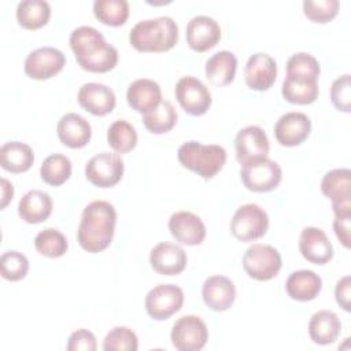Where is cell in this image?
Returning a JSON list of instances; mask_svg holds the SVG:
<instances>
[{
    "label": "cell",
    "mask_w": 351,
    "mask_h": 351,
    "mask_svg": "<svg viewBox=\"0 0 351 351\" xmlns=\"http://www.w3.org/2000/svg\"><path fill=\"white\" fill-rule=\"evenodd\" d=\"M69 44L81 69L90 73H107L118 63V51L92 26H80L70 34Z\"/></svg>",
    "instance_id": "obj_1"
},
{
    "label": "cell",
    "mask_w": 351,
    "mask_h": 351,
    "mask_svg": "<svg viewBox=\"0 0 351 351\" xmlns=\"http://www.w3.org/2000/svg\"><path fill=\"white\" fill-rule=\"evenodd\" d=\"M117 223V211L110 202L95 200L81 215L77 240L82 250L96 254L104 251L112 241Z\"/></svg>",
    "instance_id": "obj_2"
},
{
    "label": "cell",
    "mask_w": 351,
    "mask_h": 351,
    "mask_svg": "<svg viewBox=\"0 0 351 351\" xmlns=\"http://www.w3.org/2000/svg\"><path fill=\"white\" fill-rule=\"evenodd\" d=\"M178 41V26L171 16H158L137 22L129 43L138 52H167Z\"/></svg>",
    "instance_id": "obj_3"
},
{
    "label": "cell",
    "mask_w": 351,
    "mask_h": 351,
    "mask_svg": "<svg viewBox=\"0 0 351 351\" xmlns=\"http://www.w3.org/2000/svg\"><path fill=\"white\" fill-rule=\"evenodd\" d=\"M177 158L185 169L210 180L222 170L226 162V151L218 144L186 141L178 148Z\"/></svg>",
    "instance_id": "obj_4"
},
{
    "label": "cell",
    "mask_w": 351,
    "mask_h": 351,
    "mask_svg": "<svg viewBox=\"0 0 351 351\" xmlns=\"http://www.w3.org/2000/svg\"><path fill=\"white\" fill-rule=\"evenodd\" d=\"M282 266L280 252L269 244H252L243 255L245 273L258 281L274 278Z\"/></svg>",
    "instance_id": "obj_5"
},
{
    "label": "cell",
    "mask_w": 351,
    "mask_h": 351,
    "mask_svg": "<svg viewBox=\"0 0 351 351\" xmlns=\"http://www.w3.org/2000/svg\"><path fill=\"white\" fill-rule=\"evenodd\" d=\"M269 217L258 204H243L230 219V232L240 241H254L266 234Z\"/></svg>",
    "instance_id": "obj_6"
},
{
    "label": "cell",
    "mask_w": 351,
    "mask_h": 351,
    "mask_svg": "<svg viewBox=\"0 0 351 351\" xmlns=\"http://www.w3.org/2000/svg\"><path fill=\"white\" fill-rule=\"evenodd\" d=\"M240 177L248 191L270 192L281 182L282 171L277 162L269 158H261L244 163Z\"/></svg>",
    "instance_id": "obj_7"
},
{
    "label": "cell",
    "mask_w": 351,
    "mask_h": 351,
    "mask_svg": "<svg viewBox=\"0 0 351 351\" xmlns=\"http://www.w3.org/2000/svg\"><path fill=\"white\" fill-rule=\"evenodd\" d=\"M123 170L125 165L118 154L100 152L88 160L85 177L95 186L111 188L121 181Z\"/></svg>",
    "instance_id": "obj_8"
},
{
    "label": "cell",
    "mask_w": 351,
    "mask_h": 351,
    "mask_svg": "<svg viewBox=\"0 0 351 351\" xmlns=\"http://www.w3.org/2000/svg\"><path fill=\"white\" fill-rule=\"evenodd\" d=\"M184 304V292L174 284H159L145 296V310L156 321L170 318L181 310Z\"/></svg>",
    "instance_id": "obj_9"
},
{
    "label": "cell",
    "mask_w": 351,
    "mask_h": 351,
    "mask_svg": "<svg viewBox=\"0 0 351 351\" xmlns=\"http://www.w3.org/2000/svg\"><path fill=\"white\" fill-rule=\"evenodd\" d=\"M170 337L178 351H199L208 340V329L200 317L184 315L174 322Z\"/></svg>",
    "instance_id": "obj_10"
},
{
    "label": "cell",
    "mask_w": 351,
    "mask_h": 351,
    "mask_svg": "<svg viewBox=\"0 0 351 351\" xmlns=\"http://www.w3.org/2000/svg\"><path fill=\"white\" fill-rule=\"evenodd\" d=\"M174 93L182 110L191 115H203L211 106V93L208 88L196 77H181L176 84Z\"/></svg>",
    "instance_id": "obj_11"
},
{
    "label": "cell",
    "mask_w": 351,
    "mask_h": 351,
    "mask_svg": "<svg viewBox=\"0 0 351 351\" xmlns=\"http://www.w3.org/2000/svg\"><path fill=\"white\" fill-rule=\"evenodd\" d=\"M66 64L63 52L55 47H41L32 51L25 59V73L33 80H49Z\"/></svg>",
    "instance_id": "obj_12"
},
{
    "label": "cell",
    "mask_w": 351,
    "mask_h": 351,
    "mask_svg": "<svg viewBox=\"0 0 351 351\" xmlns=\"http://www.w3.org/2000/svg\"><path fill=\"white\" fill-rule=\"evenodd\" d=\"M236 158L244 165L251 160L267 158L270 144L265 130L261 126L250 125L239 130L234 138Z\"/></svg>",
    "instance_id": "obj_13"
},
{
    "label": "cell",
    "mask_w": 351,
    "mask_h": 351,
    "mask_svg": "<svg viewBox=\"0 0 351 351\" xmlns=\"http://www.w3.org/2000/svg\"><path fill=\"white\" fill-rule=\"evenodd\" d=\"M311 132L310 118L298 111L285 112L274 125V136L284 147L300 145Z\"/></svg>",
    "instance_id": "obj_14"
},
{
    "label": "cell",
    "mask_w": 351,
    "mask_h": 351,
    "mask_svg": "<svg viewBox=\"0 0 351 351\" xmlns=\"http://www.w3.org/2000/svg\"><path fill=\"white\" fill-rule=\"evenodd\" d=\"M221 40L218 22L208 15H196L186 25V43L196 52L214 48Z\"/></svg>",
    "instance_id": "obj_15"
},
{
    "label": "cell",
    "mask_w": 351,
    "mask_h": 351,
    "mask_svg": "<svg viewBox=\"0 0 351 351\" xmlns=\"http://www.w3.org/2000/svg\"><path fill=\"white\" fill-rule=\"evenodd\" d=\"M277 77L276 60L265 52L251 55L245 63L244 81L254 90H267L273 86Z\"/></svg>",
    "instance_id": "obj_16"
},
{
    "label": "cell",
    "mask_w": 351,
    "mask_h": 351,
    "mask_svg": "<svg viewBox=\"0 0 351 351\" xmlns=\"http://www.w3.org/2000/svg\"><path fill=\"white\" fill-rule=\"evenodd\" d=\"M78 103L88 112L103 117L110 114L117 104L115 93L111 88L99 82H86L78 90Z\"/></svg>",
    "instance_id": "obj_17"
},
{
    "label": "cell",
    "mask_w": 351,
    "mask_h": 351,
    "mask_svg": "<svg viewBox=\"0 0 351 351\" xmlns=\"http://www.w3.org/2000/svg\"><path fill=\"white\" fill-rule=\"evenodd\" d=\"M299 250L304 259L315 265H325L333 258V245L326 233L315 226H307L299 237Z\"/></svg>",
    "instance_id": "obj_18"
},
{
    "label": "cell",
    "mask_w": 351,
    "mask_h": 351,
    "mask_svg": "<svg viewBox=\"0 0 351 351\" xmlns=\"http://www.w3.org/2000/svg\"><path fill=\"white\" fill-rule=\"evenodd\" d=\"M171 236L181 244L199 245L206 237L203 221L191 211H177L169 219Z\"/></svg>",
    "instance_id": "obj_19"
},
{
    "label": "cell",
    "mask_w": 351,
    "mask_h": 351,
    "mask_svg": "<svg viewBox=\"0 0 351 351\" xmlns=\"http://www.w3.org/2000/svg\"><path fill=\"white\" fill-rule=\"evenodd\" d=\"M186 252L177 244L173 243H159L149 254L151 267L162 276H176L180 274L186 266Z\"/></svg>",
    "instance_id": "obj_20"
},
{
    "label": "cell",
    "mask_w": 351,
    "mask_h": 351,
    "mask_svg": "<svg viewBox=\"0 0 351 351\" xmlns=\"http://www.w3.org/2000/svg\"><path fill=\"white\" fill-rule=\"evenodd\" d=\"M202 298L211 310L225 311L230 308L236 299V287L225 276H211L206 278L202 287Z\"/></svg>",
    "instance_id": "obj_21"
},
{
    "label": "cell",
    "mask_w": 351,
    "mask_h": 351,
    "mask_svg": "<svg viewBox=\"0 0 351 351\" xmlns=\"http://www.w3.org/2000/svg\"><path fill=\"white\" fill-rule=\"evenodd\" d=\"M56 133L62 144L69 148H82L92 137L90 123L80 114H64L56 126Z\"/></svg>",
    "instance_id": "obj_22"
},
{
    "label": "cell",
    "mask_w": 351,
    "mask_h": 351,
    "mask_svg": "<svg viewBox=\"0 0 351 351\" xmlns=\"http://www.w3.org/2000/svg\"><path fill=\"white\" fill-rule=\"evenodd\" d=\"M128 104L137 112L147 114L156 108L162 99V90L158 82L149 78H138L133 81L126 92Z\"/></svg>",
    "instance_id": "obj_23"
},
{
    "label": "cell",
    "mask_w": 351,
    "mask_h": 351,
    "mask_svg": "<svg viewBox=\"0 0 351 351\" xmlns=\"http://www.w3.org/2000/svg\"><path fill=\"white\" fill-rule=\"evenodd\" d=\"M51 196L40 189L26 192L18 203V214L27 223H40L48 219L52 213Z\"/></svg>",
    "instance_id": "obj_24"
},
{
    "label": "cell",
    "mask_w": 351,
    "mask_h": 351,
    "mask_svg": "<svg viewBox=\"0 0 351 351\" xmlns=\"http://www.w3.org/2000/svg\"><path fill=\"white\" fill-rule=\"evenodd\" d=\"M322 289L321 277L313 270H298L289 274L285 281V291L289 298L299 302H308L318 296Z\"/></svg>",
    "instance_id": "obj_25"
},
{
    "label": "cell",
    "mask_w": 351,
    "mask_h": 351,
    "mask_svg": "<svg viewBox=\"0 0 351 351\" xmlns=\"http://www.w3.org/2000/svg\"><path fill=\"white\" fill-rule=\"evenodd\" d=\"M340 318L330 310H319L310 318L308 335L315 344L326 346L335 343L340 335Z\"/></svg>",
    "instance_id": "obj_26"
},
{
    "label": "cell",
    "mask_w": 351,
    "mask_h": 351,
    "mask_svg": "<svg viewBox=\"0 0 351 351\" xmlns=\"http://www.w3.org/2000/svg\"><path fill=\"white\" fill-rule=\"evenodd\" d=\"M318 80L287 74L282 81V97L292 104H311L318 97Z\"/></svg>",
    "instance_id": "obj_27"
},
{
    "label": "cell",
    "mask_w": 351,
    "mask_h": 351,
    "mask_svg": "<svg viewBox=\"0 0 351 351\" xmlns=\"http://www.w3.org/2000/svg\"><path fill=\"white\" fill-rule=\"evenodd\" d=\"M34 162L30 145L21 141H8L0 148V165L4 170L19 174L27 171Z\"/></svg>",
    "instance_id": "obj_28"
},
{
    "label": "cell",
    "mask_w": 351,
    "mask_h": 351,
    "mask_svg": "<svg viewBox=\"0 0 351 351\" xmlns=\"http://www.w3.org/2000/svg\"><path fill=\"white\" fill-rule=\"evenodd\" d=\"M237 58L230 51H219L206 62V77L217 86H223L234 80Z\"/></svg>",
    "instance_id": "obj_29"
},
{
    "label": "cell",
    "mask_w": 351,
    "mask_h": 351,
    "mask_svg": "<svg viewBox=\"0 0 351 351\" xmlns=\"http://www.w3.org/2000/svg\"><path fill=\"white\" fill-rule=\"evenodd\" d=\"M322 193L332 203H351V171L348 169H333L321 181Z\"/></svg>",
    "instance_id": "obj_30"
},
{
    "label": "cell",
    "mask_w": 351,
    "mask_h": 351,
    "mask_svg": "<svg viewBox=\"0 0 351 351\" xmlns=\"http://www.w3.org/2000/svg\"><path fill=\"white\" fill-rule=\"evenodd\" d=\"M51 5L44 0H23L16 5V21L27 30H36L48 23Z\"/></svg>",
    "instance_id": "obj_31"
},
{
    "label": "cell",
    "mask_w": 351,
    "mask_h": 351,
    "mask_svg": "<svg viewBox=\"0 0 351 351\" xmlns=\"http://www.w3.org/2000/svg\"><path fill=\"white\" fill-rule=\"evenodd\" d=\"M177 111L169 100H162L156 108L143 114L144 126L154 134H163L170 132L177 123Z\"/></svg>",
    "instance_id": "obj_32"
},
{
    "label": "cell",
    "mask_w": 351,
    "mask_h": 351,
    "mask_svg": "<svg viewBox=\"0 0 351 351\" xmlns=\"http://www.w3.org/2000/svg\"><path fill=\"white\" fill-rule=\"evenodd\" d=\"M107 143L118 154L130 152L137 145V132L126 119H117L107 130Z\"/></svg>",
    "instance_id": "obj_33"
},
{
    "label": "cell",
    "mask_w": 351,
    "mask_h": 351,
    "mask_svg": "<svg viewBox=\"0 0 351 351\" xmlns=\"http://www.w3.org/2000/svg\"><path fill=\"white\" fill-rule=\"evenodd\" d=\"M40 176L45 184L59 186L71 176V160L66 155L52 154L43 160Z\"/></svg>",
    "instance_id": "obj_34"
},
{
    "label": "cell",
    "mask_w": 351,
    "mask_h": 351,
    "mask_svg": "<svg viewBox=\"0 0 351 351\" xmlns=\"http://www.w3.org/2000/svg\"><path fill=\"white\" fill-rule=\"evenodd\" d=\"M93 14L101 23L117 27L128 21L129 3L126 0H96Z\"/></svg>",
    "instance_id": "obj_35"
},
{
    "label": "cell",
    "mask_w": 351,
    "mask_h": 351,
    "mask_svg": "<svg viewBox=\"0 0 351 351\" xmlns=\"http://www.w3.org/2000/svg\"><path fill=\"white\" fill-rule=\"evenodd\" d=\"M34 247L38 254L47 258H59L67 251L69 243L62 232L53 228H47L37 233Z\"/></svg>",
    "instance_id": "obj_36"
},
{
    "label": "cell",
    "mask_w": 351,
    "mask_h": 351,
    "mask_svg": "<svg viewBox=\"0 0 351 351\" xmlns=\"http://www.w3.org/2000/svg\"><path fill=\"white\" fill-rule=\"evenodd\" d=\"M0 270L3 278L8 281H19L25 278L29 271V261L19 251H5L0 258Z\"/></svg>",
    "instance_id": "obj_37"
},
{
    "label": "cell",
    "mask_w": 351,
    "mask_h": 351,
    "mask_svg": "<svg viewBox=\"0 0 351 351\" xmlns=\"http://www.w3.org/2000/svg\"><path fill=\"white\" fill-rule=\"evenodd\" d=\"M138 339L136 333L126 326L112 328L103 340L104 351H136Z\"/></svg>",
    "instance_id": "obj_38"
},
{
    "label": "cell",
    "mask_w": 351,
    "mask_h": 351,
    "mask_svg": "<svg viewBox=\"0 0 351 351\" xmlns=\"http://www.w3.org/2000/svg\"><path fill=\"white\" fill-rule=\"evenodd\" d=\"M340 3L337 0H304V15L317 23H326L332 21L339 12Z\"/></svg>",
    "instance_id": "obj_39"
},
{
    "label": "cell",
    "mask_w": 351,
    "mask_h": 351,
    "mask_svg": "<svg viewBox=\"0 0 351 351\" xmlns=\"http://www.w3.org/2000/svg\"><path fill=\"white\" fill-rule=\"evenodd\" d=\"M319 73L318 60L307 52H298L287 60V74L318 80Z\"/></svg>",
    "instance_id": "obj_40"
},
{
    "label": "cell",
    "mask_w": 351,
    "mask_h": 351,
    "mask_svg": "<svg viewBox=\"0 0 351 351\" xmlns=\"http://www.w3.org/2000/svg\"><path fill=\"white\" fill-rule=\"evenodd\" d=\"M330 100L332 104L343 112H350L351 101V84L350 74H344L336 78L330 86Z\"/></svg>",
    "instance_id": "obj_41"
},
{
    "label": "cell",
    "mask_w": 351,
    "mask_h": 351,
    "mask_svg": "<svg viewBox=\"0 0 351 351\" xmlns=\"http://www.w3.org/2000/svg\"><path fill=\"white\" fill-rule=\"evenodd\" d=\"M96 348V337L88 329H78L73 332L67 340L69 351H95Z\"/></svg>",
    "instance_id": "obj_42"
},
{
    "label": "cell",
    "mask_w": 351,
    "mask_h": 351,
    "mask_svg": "<svg viewBox=\"0 0 351 351\" xmlns=\"http://www.w3.org/2000/svg\"><path fill=\"white\" fill-rule=\"evenodd\" d=\"M335 298L337 304L346 310H351V278L350 276H344L336 282L335 287Z\"/></svg>",
    "instance_id": "obj_43"
},
{
    "label": "cell",
    "mask_w": 351,
    "mask_h": 351,
    "mask_svg": "<svg viewBox=\"0 0 351 351\" xmlns=\"http://www.w3.org/2000/svg\"><path fill=\"white\" fill-rule=\"evenodd\" d=\"M350 221L351 215L348 217H335L333 221V230L339 241L346 247L350 248L351 245V236H350Z\"/></svg>",
    "instance_id": "obj_44"
},
{
    "label": "cell",
    "mask_w": 351,
    "mask_h": 351,
    "mask_svg": "<svg viewBox=\"0 0 351 351\" xmlns=\"http://www.w3.org/2000/svg\"><path fill=\"white\" fill-rule=\"evenodd\" d=\"M14 186L7 178H1V208H5L7 204L12 200Z\"/></svg>",
    "instance_id": "obj_45"
}]
</instances>
